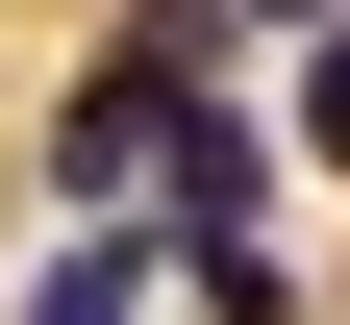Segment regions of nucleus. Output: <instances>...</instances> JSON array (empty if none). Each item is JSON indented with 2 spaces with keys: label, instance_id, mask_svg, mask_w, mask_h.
Wrapping results in <instances>:
<instances>
[{
  "label": "nucleus",
  "instance_id": "obj_1",
  "mask_svg": "<svg viewBox=\"0 0 350 325\" xmlns=\"http://www.w3.org/2000/svg\"><path fill=\"white\" fill-rule=\"evenodd\" d=\"M125 300H150V250H51V300H25V325H125Z\"/></svg>",
  "mask_w": 350,
  "mask_h": 325
},
{
  "label": "nucleus",
  "instance_id": "obj_2",
  "mask_svg": "<svg viewBox=\"0 0 350 325\" xmlns=\"http://www.w3.org/2000/svg\"><path fill=\"white\" fill-rule=\"evenodd\" d=\"M300 125H325V151H350V51H325V75H300Z\"/></svg>",
  "mask_w": 350,
  "mask_h": 325
}]
</instances>
